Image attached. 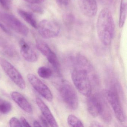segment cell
<instances>
[{"label":"cell","mask_w":127,"mask_h":127,"mask_svg":"<svg viewBox=\"0 0 127 127\" xmlns=\"http://www.w3.org/2000/svg\"><path fill=\"white\" fill-rule=\"evenodd\" d=\"M106 96L117 119L121 122H125L126 120L125 115L118 95L115 92L108 90L106 92Z\"/></svg>","instance_id":"8"},{"label":"cell","mask_w":127,"mask_h":127,"mask_svg":"<svg viewBox=\"0 0 127 127\" xmlns=\"http://www.w3.org/2000/svg\"><path fill=\"white\" fill-rule=\"evenodd\" d=\"M35 101L44 117L47 120L49 125L52 127H58V125L56 120L47 105L40 98H36Z\"/></svg>","instance_id":"14"},{"label":"cell","mask_w":127,"mask_h":127,"mask_svg":"<svg viewBox=\"0 0 127 127\" xmlns=\"http://www.w3.org/2000/svg\"><path fill=\"white\" fill-rule=\"evenodd\" d=\"M17 12L18 14L27 23L31 25L33 28L37 29L38 24L37 21L34 15L32 13L21 9H18Z\"/></svg>","instance_id":"18"},{"label":"cell","mask_w":127,"mask_h":127,"mask_svg":"<svg viewBox=\"0 0 127 127\" xmlns=\"http://www.w3.org/2000/svg\"><path fill=\"white\" fill-rule=\"evenodd\" d=\"M59 92L62 100L70 109H77L79 105L78 95L69 82L67 80H63L60 84Z\"/></svg>","instance_id":"2"},{"label":"cell","mask_w":127,"mask_h":127,"mask_svg":"<svg viewBox=\"0 0 127 127\" xmlns=\"http://www.w3.org/2000/svg\"><path fill=\"white\" fill-rule=\"evenodd\" d=\"M38 75L45 79L49 78L52 75L53 72L52 70L49 67L45 66H41L38 70Z\"/></svg>","instance_id":"21"},{"label":"cell","mask_w":127,"mask_h":127,"mask_svg":"<svg viewBox=\"0 0 127 127\" xmlns=\"http://www.w3.org/2000/svg\"><path fill=\"white\" fill-rule=\"evenodd\" d=\"M80 11L85 16L88 17H94L98 10L96 0H77Z\"/></svg>","instance_id":"11"},{"label":"cell","mask_w":127,"mask_h":127,"mask_svg":"<svg viewBox=\"0 0 127 127\" xmlns=\"http://www.w3.org/2000/svg\"><path fill=\"white\" fill-rule=\"evenodd\" d=\"M76 69L80 70L85 73L90 80L95 84L98 83V77L93 64L85 56L78 55L76 56Z\"/></svg>","instance_id":"7"},{"label":"cell","mask_w":127,"mask_h":127,"mask_svg":"<svg viewBox=\"0 0 127 127\" xmlns=\"http://www.w3.org/2000/svg\"><path fill=\"white\" fill-rule=\"evenodd\" d=\"M37 49L46 58L48 62L57 72L60 70V64L56 54L46 43L40 40L36 41Z\"/></svg>","instance_id":"10"},{"label":"cell","mask_w":127,"mask_h":127,"mask_svg":"<svg viewBox=\"0 0 127 127\" xmlns=\"http://www.w3.org/2000/svg\"><path fill=\"white\" fill-rule=\"evenodd\" d=\"M71 77L75 87L82 95L87 97L91 95V82L85 73L75 69L73 71Z\"/></svg>","instance_id":"3"},{"label":"cell","mask_w":127,"mask_h":127,"mask_svg":"<svg viewBox=\"0 0 127 127\" xmlns=\"http://www.w3.org/2000/svg\"><path fill=\"white\" fill-rule=\"evenodd\" d=\"M0 4L5 9H9L11 5V0H0Z\"/></svg>","instance_id":"25"},{"label":"cell","mask_w":127,"mask_h":127,"mask_svg":"<svg viewBox=\"0 0 127 127\" xmlns=\"http://www.w3.org/2000/svg\"><path fill=\"white\" fill-rule=\"evenodd\" d=\"M59 4L64 6H67L69 4L70 0H57Z\"/></svg>","instance_id":"31"},{"label":"cell","mask_w":127,"mask_h":127,"mask_svg":"<svg viewBox=\"0 0 127 127\" xmlns=\"http://www.w3.org/2000/svg\"><path fill=\"white\" fill-rule=\"evenodd\" d=\"M27 78L34 89L48 101L53 99V96L49 88L34 74H28Z\"/></svg>","instance_id":"9"},{"label":"cell","mask_w":127,"mask_h":127,"mask_svg":"<svg viewBox=\"0 0 127 127\" xmlns=\"http://www.w3.org/2000/svg\"><path fill=\"white\" fill-rule=\"evenodd\" d=\"M127 0H121L119 23L120 28L124 26L127 16Z\"/></svg>","instance_id":"19"},{"label":"cell","mask_w":127,"mask_h":127,"mask_svg":"<svg viewBox=\"0 0 127 127\" xmlns=\"http://www.w3.org/2000/svg\"><path fill=\"white\" fill-rule=\"evenodd\" d=\"M26 2L31 4H38L42 3L45 0H24Z\"/></svg>","instance_id":"28"},{"label":"cell","mask_w":127,"mask_h":127,"mask_svg":"<svg viewBox=\"0 0 127 127\" xmlns=\"http://www.w3.org/2000/svg\"><path fill=\"white\" fill-rule=\"evenodd\" d=\"M0 29H1V30L5 33L8 34H11V32L1 22H0Z\"/></svg>","instance_id":"29"},{"label":"cell","mask_w":127,"mask_h":127,"mask_svg":"<svg viewBox=\"0 0 127 127\" xmlns=\"http://www.w3.org/2000/svg\"><path fill=\"white\" fill-rule=\"evenodd\" d=\"M98 37L102 44H110L115 32V24L111 12L105 8L99 12L96 24Z\"/></svg>","instance_id":"1"},{"label":"cell","mask_w":127,"mask_h":127,"mask_svg":"<svg viewBox=\"0 0 127 127\" xmlns=\"http://www.w3.org/2000/svg\"><path fill=\"white\" fill-rule=\"evenodd\" d=\"M19 44L21 54L27 61L34 63L37 61L38 56L37 53L24 40L21 39Z\"/></svg>","instance_id":"13"},{"label":"cell","mask_w":127,"mask_h":127,"mask_svg":"<svg viewBox=\"0 0 127 127\" xmlns=\"http://www.w3.org/2000/svg\"><path fill=\"white\" fill-rule=\"evenodd\" d=\"M9 125L11 127H23L20 121H19L17 118L13 117L9 121Z\"/></svg>","instance_id":"24"},{"label":"cell","mask_w":127,"mask_h":127,"mask_svg":"<svg viewBox=\"0 0 127 127\" xmlns=\"http://www.w3.org/2000/svg\"><path fill=\"white\" fill-rule=\"evenodd\" d=\"M0 19L15 32L23 36H27L29 29L20 21L14 15L6 13H0Z\"/></svg>","instance_id":"6"},{"label":"cell","mask_w":127,"mask_h":127,"mask_svg":"<svg viewBox=\"0 0 127 127\" xmlns=\"http://www.w3.org/2000/svg\"><path fill=\"white\" fill-rule=\"evenodd\" d=\"M40 120L41 124L43 125V126H45V127H48L49 126V124L47 120L43 116H41L40 117Z\"/></svg>","instance_id":"30"},{"label":"cell","mask_w":127,"mask_h":127,"mask_svg":"<svg viewBox=\"0 0 127 127\" xmlns=\"http://www.w3.org/2000/svg\"><path fill=\"white\" fill-rule=\"evenodd\" d=\"M40 35L46 39L54 38L59 35L61 28L58 24L53 21L43 20L38 25Z\"/></svg>","instance_id":"5"},{"label":"cell","mask_w":127,"mask_h":127,"mask_svg":"<svg viewBox=\"0 0 127 127\" xmlns=\"http://www.w3.org/2000/svg\"><path fill=\"white\" fill-rule=\"evenodd\" d=\"M30 8L33 11L38 13H42L43 12V10L41 7L37 6L32 4L30 6Z\"/></svg>","instance_id":"26"},{"label":"cell","mask_w":127,"mask_h":127,"mask_svg":"<svg viewBox=\"0 0 127 127\" xmlns=\"http://www.w3.org/2000/svg\"><path fill=\"white\" fill-rule=\"evenodd\" d=\"M67 122L68 125L71 127H82L84 126L81 120L73 114H70L68 116Z\"/></svg>","instance_id":"22"},{"label":"cell","mask_w":127,"mask_h":127,"mask_svg":"<svg viewBox=\"0 0 127 127\" xmlns=\"http://www.w3.org/2000/svg\"><path fill=\"white\" fill-rule=\"evenodd\" d=\"M0 66L10 79L20 89L24 90L26 83L20 73L8 61L0 57Z\"/></svg>","instance_id":"4"},{"label":"cell","mask_w":127,"mask_h":127,"mask_svg":"<svg viewBox=\"0 0 127 127\" xmlns=\"http://www.w3.org/2000/svg\"><path fill=\"white\" fill-rule=\"evenodd\" d=\"M0 48L4 53L12 59L17 60L20 58L17 52L12 45L1 37H0Z\"/></svg>","instance_id":"16"},{"label":"cell","mask_w":127,"mask_h":127,"mask_svg":"<svg viewBox=\"0 0 127 127\" xmlns=\"http://www.w3.org/2000/svg\"><path fill=\"white\" fill-rule=\"evenodd\" d=\"M12 105L9 102L4 101L0 104V113L3 114L9 113L11 111Z\"/></svg>","instance_id":"23"},{"label":"cell","mask_w":127,"mask_h":127,"mask_svg":"<svg viewBox=\"0 0 127 127\" xmlns=\"http://www.w3.org/2000/svg\"><path fill=\"white\" fill-rule=\"evenodd\" d=\"M20 122L23 127L24 126V127H30L31 126L30 124L27 122V120L24 117H21Z\"/></svg>","instance_id":"27"},{"label":"cell","mask_w":127,"mask_h":127,"mask_svg":"<svg viewBox=\"0 0 127 127\" xmlns=\"http://www.w3.org/2000/svg\"><path fill=\"white\" fill-rule=\"evenodd\" d=\"M108 0V3L109 4V3H111L113 1V0Z\"/></svg>","instance_id":"35"},{"label":"cell","mask_w":127,"mask_h":127,"mask_svg":"<svg viewBox=\"0 0 127 127\" xmlns=\"http://www.w3.org/2000/svg\"><path fill=\"white\" fill-rule=\"evenodd\" d=\"M99 116L104 122L109 123L111 121L112 117L111 111L105 99L101 97V110Z\"/></svg>","instance_id":"17"},{"label":"cell","mask_w":127,"mask_h":127,"mask_svg":"<svg viewBox=\"0 0 127 127\" xmlns=\"http://www.w3.org/2000/svg\"><path fill=\"white\" fill-rule=\"evenodd\" d=\"M33 125H34V127H40V126H42L41 125L40 123L36 120L34 121V123H33Z\"/></svg>","instance_id":"33"},{"label":"cell","mask_w":127,"mask_h":127,"mask_svg":"<svg viewBox=\"0 0 127 127\" xmlns=\"http://www.w3.org/2000/svg\"><path fill=\"white\" fill-rule=\"evenodd\" d=\"M62 20L66 28L69 30H71L75 22V16L71 13H65L63 15Z\"/></svg>","instance_id":"20"},{"label":"cell","mask_w":127,"mask_h":127,"mask_svg":"<svg viewBox=\"0 0 127 127\" xmlns=\"http://www.w3.org/2000/svg\"><path fill=\"white\" fill-rule=\"evenodd\" d=\"M101 96L93 95L89 96L87 99V105L88 111L94 117L99 116L101 110Z\"/></svg>","instance_id":"12"},{"label":"cell","mask_w":127,"mask_h":127,"mask_svg":"<svg viewBox=\"0 0 127 127\" xmlns=\"http://www.w3.org/2000/svg\"><path fill=\"white\" fill-rule=\"evenodd\" d=\"M91 126L92 127H101L103 126L98 122H93L91 123Z\"/></svg>","instance_id":"32"},{"label":"cell","mask_w":127,"mask_h":127,"mask_svg":"<svg viewBox=\"0 0 127 127\" xmlns=\"http://www.w3.org/2000/svg\"><path fill=\"white\" fill-rule=\"evenodd\" d=\"M5 100H3V99H2L0 97V104H1V103H2Z\"/></svg>","instance_id":"34"},{"label":"cell","mask_w":127,"mask_h":127,"mask_svg":"<svg viewBox=\"0 0 127 127\" xmlns=\"http://www.w3.org/2000/svg\"><path fill=\"white\" fill-rule=\"evenodd\" d=\"M13 101L24 111L29 113L33 112V108L31 104L25 96L17 91H13L11 94Z\"/></svg>","instance_id":"15"}]
</instances>
